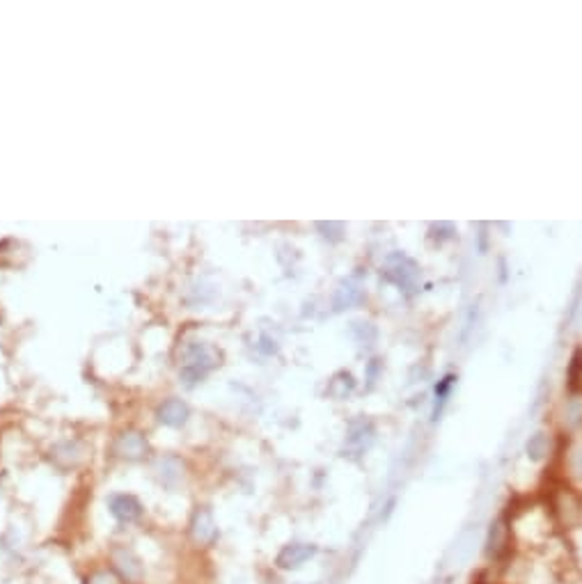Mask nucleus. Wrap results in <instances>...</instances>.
<instances>
[{"label": "nucleus", "instance_id": "nucleus-1", "mask_svg": "<svg viewBox=\"0 0 582 584\" xmlns=\"http://www.w3.org/2000/svg\"><path fill=\"white\" fill-rule=\"evenodd\" d=\"M314 557H316V545H312V543H289L278 553L276 566L282 568V570H298Z\"/></svg>", "mask_w": 582, "mask_h": 584}, {"label": "nucleus", "instance_id": "nucleus-2", "mask_svg": "<svg viewBox=\"0 0 582 584\" xmlns=\"http://www.w3.org/2000/svg\"><path fill=\"white\" fill-rule=\"evenodd\" d=\"M111 513L119 523H134L140 518L142 506L136 498H131V495H115L111 500Z\"/></svg>", "mask_w": 582, "mask_h": 584}, {"label": "nucleus", "instance_id": "nucleus-5", "mask_svg": "<svg viewBox=\"0 0 582 584\" xmlns=\"http://www.w3.org/2000/svg\"><path fill=\"white\" fill-rule=\"evenodd\" d=\"M85 584H126L115 568H96L85 578Z\"/></svg>", "mask_w": 582, "mask_h": 584}, {"label": "nucleus", "instance_id": "nucleus-7", "mask_svg": "<svg viewBox=\"0 0 582 584\" xmlns=\"http://www.w3.org/2000/svg\"><path fill=\"white\" fill-rule=\"evenodd\" d=\"M142 451H145V445L138 438H129V443H124V456L129 458H138Z\"/></svg>", "mask_w": 582, "mask_h": 584}, {"label": "nucleus", "instance_id": "nucleus-4", "mask_svg": "<svg viewBox=\"0 0 582 584\" xmlns=\"http://www.w3.org/2000/svg\"><path fill=\"white\" fill-rule=\"evenodd\" d=\"M115 570L126 582H138L142 578V564L126 550H115Z\"/></svg>", "mask_w": 582, "mask_h": 584}, {"label": "nucleus", "instance_id": "nucleus-6", "mask_svg": "<svg viewBox=\"0 0 582 584\" xmlns=\"http://www.w3.org/2000/svg\"><path fill=\"white\" fill-rule=\"evenodd\" d=\"M161 420L166 422V424H172V426H177L186 420V408L179 406V403H168L166 408L161 411Z\"/></svg>", "mask_w": 582, "mask_h": 584}, {"label": "nucleus", "instance_id": "nucleus-3", "mask_svg": "<svg viewBox=\"0 0 582 584\" xmlns=\"http://www.w3.org/2000/svg\"><path fill=\"white\" fill-rule=\"evenodd\" d=\"M191 534L193 538L200 545H211L216 541V525H214V518L209 511H197L195 513V520L191 525Z\"/></svg>", "mask_w": 582, "mask_h": 584}]
</instances>
